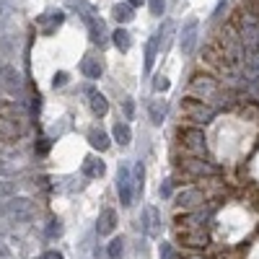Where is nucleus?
Listing matches in <instances>:
<instances>
[{
  "instance_id": "22",
  "label": "nucleus",
  "mask_w": 259,
  "mask_h": 259,
  "mask_svg": "<svg viewBox=\"0 0 259 259\" xmlns=\"http://www.w3.org/2000/svg\"><path fill=\"white\" fill-rule=\"evenodd\" d=\"M112 135H114V140H117L119 145H130V140H133V133H130V127H127L124 122H117V124H114Z\"/></svg>"
},
{
  "instance_id": "40",
  "label": "nucleus",
  "mask_w": 259,
  "mask_h": 259,
  "mask_svg": "<svg viewBox=\"0 0 259 259\" xmlns=\"http://www.w3.org/2000/svg\"><path fill=\"white\" fill-rule=\"evenodd\" d=\"M192 259H202V256H192Z\"/></svg>"
},
{
  "instance_id": "6",
  "label": "nucleus",
  "mask_w": 259,
  "mask_h": 259,
  "mask_svg": "<svg viewBox=\"0 0 259 259\" xmlns=\"http://www.w3.org/2000/svg\"><path fill=\"white\" fill-rule=\"evenodd\" d=\"M182 109L187 112V117L189 119H197V122H210L212 119V109H210V106L207 104H202L200 99H187L184 104H182Z\"/></svg>"
},
{
  "instance_id": "15",
  "label": "nucleus",
  "mask_w": 259,
  "mask_h": 259,
  "mask_svg": "<svg viewBox=\"0 0 259 259\" xmlns=\"http://www.w3.org/2000/svg\"><path fill=\"white\" fill-rule=\"evenodd\" d=\"M148 117H150V122H153L156 127L158 124H163V119H166V101L163 99H153L148 104Z\"/></svg>"
},
{
  "instance_id": "34",
  "label": "nucleus",
  "mask_w": 259,
  "mask_h": 259,
  "mask_svg": "<svg viewBox=\"0 0 259 259\" xmlns=\"http://www.w3.org/2000/svg\"><path fill=\"white\" fill-rule=\"evenodd\" d=\"M124 114L133 117V99H124Z\"/></svg>"
},
{
  "instance_id": "2",
  "label": "nucleus",
  "mask_w": 259,
  "mask_h": 259,
  "mask_svg": "<svg viewBox=\"0 0 259 259\" xmlns=\"http://www.w3.org/2000/svg\"><path fill=\"white\" fill-rule=\"evenodd\" d=\"M179 140H182V145L189 150V153L205 156V135H202V130H197V127L179 130Z\"/></svg>"
},
{
  "instance_id": "38",
  "label": "nucleus",
  "mask_w": 259,
  "mask_h": 259,
  "mask_svg": "<svg viewBox=\"0 0 259 259\" xmlns=\"http://www.w3.org/2000/svg\"><path fill=\"white\" fill-rule=\"evenodd\" d=\"M0 174H11V168H8L6 163H0Z\"/></svg>"
},
{
  "instance_id": "39",
  "label": "nucleus",
  "mask_w": 259,
  "mask_h": 259,
  "mask_svg": "<svg viewBox=\"0 0 259 259\" xmlns=\"http://www.w3.org/2000/svg\"><path fill=\"white\" fill-rule=\"evenodd\" d=\"M0 256H3V259L8 256V249H6V246H0Z\"/></svg>"
},
{
  "instance_id": "10",
  "label": "nucleus",
  "mask_w": 259,
  "mask_h": 259,
  "mask_svg": "<svg viewBox=\"0 0 259 259\" xmlns=\"http://www.w3.org/2000/svg\"><path fill=\"white\" fill-rule=\"evenodd\" d=\"M202 202H205V194L200 189H184L179 197H177V207H182V210L202 207Z\"/></svg>"
},
{
  "instance_id": "3",
  "label": "nucleus",
  "mask_w": 259,
  "mask_h": 259,
  "mask_svg": "<svg viewBox=\"0 0 259 259\" xmlns=\"http://www.w3.org/2000/svg\"><path fill=\"white\" fill-rule=\"evenodd\" d=\"M145 236H150V239H156V236H161V228H163V221H161V210L153 207V205H145L143 207V221H140Z\"/></svg>"
},
{
  "instance_id": "9",
  "label": "nucleus",
  "mask_w": 259,
  "mask_h": 259,
  "mask_svg": "<svg viewBox=\"0 0 259 259\" xmlns=\"http://www.w3.org/2000/svg\"><path fill=\"white\" fill-rule=\"evenodd\" d=\"M0 85H3L8 94H21V89H24L16 68H0Z\"/></svg>"
},
{
  "instance_id": "28",
  "label": "nucleus",
  "mask_w": 259,
  "mask_h": 259,
  "mask_svg": "<svg viewBox=\"0 0 259 259\" xmlns=\"http://www.w3.org/2000/svg\"><path fill=\"white\" fill-rule=\"evenodd\" d=\"M158 251H161V259H177V251H174V246H171L168 241H161Z\"/></svg>"
},
{
  "instance_id": "37",
  "label": "nucleus",
  "mask_w": 259,
  "mask_h": 259,
  "mask_svg": "<svg viewBox=\"0 0 259 259\" xmlns=\"http://www.w3.org/2000/svg\"><path fill=\"white\" fill-rule=\"evenodd\" d=\"M127 6L130 8H138V6H143V0H127Z\"/></svg>"
},
{
  "instance_id": "7",
  "label": "nucleus",
  "mask_w": 259,
  "mask_h": 259,
  "mask_svg": "<svg viewBox=\"0 0 259 259\" xmlns=\"http://www.w3.org/2000/svg\"><path fill=\"white\" fill-rule=\"evenodd\" d=\"M197 29H200V21L197 18H189L184 29H182V41H179V47H182V55H192L194 52V45H197Z\"/></svg>"
},
{
  "instance_id": "18",
  "label": "nucleus",
  "mask_w": 259,
  "mask_h": 259,
  "mask_svg": "<svg viewBox=\"0 0 259 259\" xmlns=\"http://www.w3.org/2000/svg\"><path fill=\"white\" fill-rule=\"evenodd\" d=\"M80 70H83V75L85 78H91V80H99L101 78V62H99V57H83V62H80Z\"/></svg>"
},
{
  "instance_id": "33",
  "label": "nucleus",
  "mask_w": 259,
  "mask_h": 259,
  "mask_svg": "<svg viewBox=\"0 0 259 259\" xmlns=\"http://www.w3.org/2000/svg\"><path fill=\"white\" fill-rule=\"evenodd\" d=\"M39 259H65V256H62V251H57V249H50V251H45V254H41Z\"/></svg>"
},
{
  "instance_id": "5",
  "label": "nucleus",
  "mask_w": 259,
  "mask_h": 259,
  "mask_svg": "<svg viewBox=\"0 0 259 259\" xmlns=\"http://www.w3.org/2000/svg\"><path fill=\"white\" fill-rule=\"evenodd\" d=\"M80 8L85 11V24H89V34H91V41H96V45H104L106 41V26H104V21L89 8V6H83L80 3Z\"/></svg>"
},
{
  "instance_id": "11",
  "label": "nucleus",
  "mask_w": 259,
  "mask_h": 259,
  "mask_svg": "<svg viewBox=\"0 0 259 259\" xmlns=\"http://www.w3.org/2000/svg\"><path fill=\"white\" fill-rule=\"evenodd\" d=\"M117 228V212L112 207H106L101 215H99V223H96V233L99 236H109L112 231Z\"/></svg>"
},
{
  "instance_id": "29",
  "label": "nucleus",
  "mask_w": 259,
  "mask_h": 259,
  "mask_svg": "<svg viewBox=\"0 0 259 259\" xmlns=\"http://www.w3.org/2000/svg\"><path fill=\"white\" fill-rule=\"evenodd\" d=\"M60 233H62V223H60V221H52L50 228H47V236H50V239H57Z\"/></svg>"
},
{
  "instance_id": "20",
  "label": "nucleus",
  "mask_w": 259,
  "mask_h": 259,
  "mask_svg": "<svg viewBox=\"0 0 259 259\" xmlns=\"http://www.w3.org/2000/svg\"><path fill=\"white\" fill-rule=\"evenodd\" d=\"M89 143L96 148V150H106L112 143H109V135L104 133V130H99V127H94V130H89Z\"/></svg>"
},
{
  "instance_id": "25",
  "label": "nucleus",
  "mask_w": 259,
  "mask_h": 259,
  "mask_svg": "<svg viewBox=\"0 0 259 259\" xmlns=\"http://www.w3.org/2000/svg\"><path fill=\"white\" fill-rule=\"evenodd\" d=\"M122 254H124V241L122 239H112L109 246H106V256L109 259H122Z\"/></svg>"
},
{
  "instance_id": "26",
  "label": "nucleus",
  "mask_w": 259,
  "mask_h": 259,
  "mask_svg": "<svg viewBox=\"0 0 259 259\" xmlns=\"http://www.w3.org/2000/svg\"><path fill=\"white\" fill-rule=\"evenodd\" d=\"M114 18L119 21V24H127V21H133V8H130L127 3H122V6H114Z\"/></svg>"
},
{
  "instance_id": "13",
  "label": "nucleus",
  "mask_w": 259,
  "mask_h": 259,
  "mask_svg": "<svg viewBox=\"0 0 259 259\" xmlns=\"http://www.w3.org/2000/svg\"><path fill=\"white\" fill-rule=\"evenodd\" d=\"M182 166H184V171H189V174H194V177H202V174L210 177V174H215V168L207 166L200 158H187V161H182Z\"/></svg>"
},
{
  "instance_id": "8",
  "label": "nucleus",
  "mask_w": 259,
  "mask_h": 259,
  "mask_svg": "<svg viewBox=\"0 0 259 259\" xmlns=\"http://www.w3.org/2000/svg\"><path fill=\"white\" fill-rule=\"evenodd\" d=\"M192 94L200 96V101L207 99V96H215L218 94V83H215L212 78H207V75H197L192 80Z\"/></svg>"
},
{
  "instance_id": "4",
  "label": "nucleus",
  "mask_w": 259,
  "mask_h": 259,
  "mask_svg": "<svg viewBox=\"0 0 259 259\" xmlns=\"http://www.w3.org/2000/svg\"><path fill=\"white\" fill-rule=\"evenodd\" d=\"M117 194H119V202L122 207H130L133 205V177H130V168L127 163L119 166V174H117Z\"/></svg>"
},
{
  "instance_id": "31",
  "label": "nucleus",
  "mask_w": 259,
  "mask_h": 259,
  "mask_svg": "<svg viewBox=\"0 0 259 259\" xmlns=\"http://www.w3.org/2000/svg\"><path fill=\"white\" fill-rule=\"evenodd\" d=\"M148 3H150V13H153V16L163 13V0H148Z\"/></svg>"
},
{
  "instance_id": "27",
  "label": "nucleus",
  "mask_w": 259,
  "mask_h": 259,
  "mask_svg": "<svg viewBox=\"0 0 259 259\" xmlns=\"http://www.w3.org/2000/svg\"><path fill=\"white\" fill-rule=\"evenodd\" d=\"M202 221H205V212H192V215H182L179 218V223H184V226H197V228H202Z\"/></svg>"
},
{
  "instance_id": "12",
  "label": "nucleus",
  "mask_w": 259,
  "mask_h": 259,
  "mask_svg": "<svg viewBox=\"0 0 259 259\" xmlns=\"http://www.w3.org/2000/svg\"><path fill=\"white\" fill-rule=\"evenodd\" d=\"M158 47H161V34H153L145 45V73L153 70V62L158 57Z\"/></svg>"
},
{
  "instance_id": "1",
  "label": "nucleus",
  "mask_w": 259,
  "mask_h": 259,
  "mask_svg": "<svg viewBox=\"0 0 259 259\" xmlns=\"http://www.w3.org/2000/svg\"><path fill=\"white\" fill-rule=\"evenodd\" d=\"M3 212L8 215L11 221H18V223H29L34 215H36V205L34 200L29 197H13L3 205Z\"/></svg>"
},
{
  "instance_id": "14",
  "label": "nucleus",
  "mask_w": 259,
  "mask_h": 259,
  "mask_svg": "<svg viewBox=\"0 0 259 259\" xmlns=\"http://www.w3.org/2000/svg\"><path fill=\"white\" fill-rule=\"evenodd\" d=\"M104 174H106L104 161H99V158H85V161H83V177H89V179H101Z\"/></svg>"
},
{
  "instance_id": "35",
  "label": "nucleus",
  "mask_w": 259,
  "mask_h": 259,
  "mask_svg": "<svg viewBox=\"0 0 259 259\" xmlns=\"http://www.w3.org/2000/svg\"><path fill=\"white\" fill-rule=\"evenodd\" d=\"M161 194H163V197H168V194H171V182H163L161 184Z\"/></svg>"
},
{
  "instance_id": "30",
  "label": "nucleus",
  "mask_w": 259,
  "mask_h": 259,
  "mask_svg": "<svg viewBox=\"0 0 259 259\" xmlns=\"http://www.w3.org/2000/svg\"><path fill=\"white\" fill-rule=\"evenodd\" d=\"M168 85H171V83H168L166 75H158V78L153 80V89H156V91H168Z\"/></svg>"
},
{
  "instance_id": "17",
  "label": "nucleus",
  "mask_w": 259,
  "mask_h": 259,
  "mask_svg": "<svg viewBox=\"0 0 259 259\" xmlns=\"http://www.w3.org/2000/svg\"><path fill=\"white\" fill-rule=\"evenodd\" d=\"M62 21H65L62 13H47V16H39V18H36V24H39V29L45 31V34H52V31L62 24Z\"/></svg>"
},
{
  "instance_id": "21",
  "label": "nucleus",
  "mask_w": 259,
  "mask_h": 259,
  "mask_svg": "<svg viewBox=\"0 0 259 259\" xmlns=\"http://www.w3.org/2000/svg\"><path fill=\"white\" fill-rule=\"evenodd\" d=\"M112 41H114V47H117L119 52H127L130 47H133V39H130V31H124V29H117V31L112 34Z\"/></svg>"
},
{
  "instance_id": "23",
  "label": "nucleus",
  "mask_w": 259,
  "mask_h": 259,
  "mask_svg": "<svg viewBox=\"0 0 259 259\" xmlns=\"http://www.w3.org/2000/svg\"><path fill=\"white\" fill-rule=\"evenodd\" d=\"M91 112L96 117H104L106 112H109V101H106L101 94H91Z\"/></svg>"
},
{
  "instance_id": "24",
  "label": "nucleus",
  "mask_w": 259,
  "mask_h": 259,
  "mask_svg": "<svg viewBox=\"0 0 259 259\" xmlns=\"http://www.w3.org/2000/svg\"><path fill=\"white\" fill-rule=\"evenodd\" d=\"M143 179H145V168H143V163H135V168H133V192L135 194H143Z\"/></svg>"
},
{
  "instance_id": "36",
  "label": "nucleus",
  "mask_w": 259,
  "mask_h": 259,
  "mask_svg": "<svg viewBox=\"0 0 259 259\" xmlns=\"http://www.w3.org/2000/svg\"><path fill=\"white\" fill-rule=\"evenodd\" d=\"M47 148H50V143H47V140H41V143H39V148H36V150H39V153H47Z\"/></svg>"
},
{
  "instance_id": "16",
  "label": "nucleus",
  "mask_w": 259,
  "mask_h": 259,
  "mask_svg": "<svg viewBox=\"0 0 259 259\" xmlns=\"http://www.w3.org/2000/svg\"><path fill=\"white\" fill-rule=\"evenodd\" d=\"M24 133V127L18 124L16 117H0V135L3 138H18Z\"/></svg>"
},
{
  "instance_id": "32",
  "label": "nucleus",
  "mask_w": 259,
  "mask_h": 259,
  "mask_svg": "<svg viewBox=\"0 0 259 259\" xmlns=\"http://www.w3.org/2000/svg\"><path fill=\"white\" fill-rule=\"evenodd\" d=\"M65 83H68V73H57V75L52 78V85H55V89H60V85H65Z\"/></svg>"
},
{
  "instance_id": "19",
  "label": "nucleus",
  "mask_w": 259,
  "mask_h": 259,
  "mask_svg": "<svg viewBox=\"0 0 259 259\" xmlns=\"http://www.w3.org/2000/svg\"><path fill=\"white\" fill-rule=\"evenodd\" d=\"M179 236H182V241L187 246H205V241H207V236H205L202 228H197V231H179Z\"/></svg>"
}]
</instances>
